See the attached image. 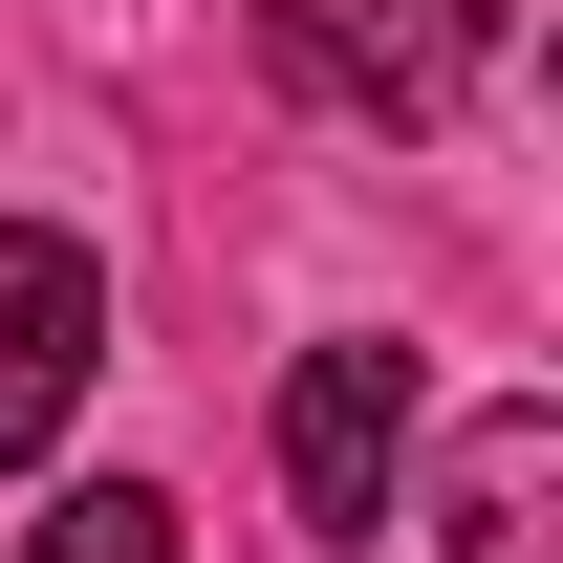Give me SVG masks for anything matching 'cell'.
Listing matches in <instances>:
<instances>
[{
	"label": "cell",
	"mask_w": 563,
	"mask_h": 563,
	"mask_svg": "<svg viewBox=\"0 0 563 563\" xmlns=\"http://www.w3.org/2000/svg\"><path fill=\"white\" fill-rule=\"evenodd\" d=\"M22 563H174V498L152 477H66L44 520H22Z\"/></svg>",
	"instance_id": "obj_5"
},
{
	"label": "cell",
	"mask_w": 563,
	"mask_h": 563,
	"mask_svg": "<svg viewBox=\"0 0 563 563\" xmlns=\"http://www.w3.org/2000/svg\"><path fill=\"white\" fill-rule=\"evenodd\" d=\"M433 563H563V412H477L433 455Z\"/></svg>",
	"instance_id": "obj_3"
},
{
	"label": "cell",
	"mask_w": 563,
	"mask_h": 563,
	"mask_svg": "<svg viewBox=\"0 0 563 563\" xmlns=\"http://www.w3.org/2000/svg\"><path fill=\"white\" fill-rule=\"evenodd\" d=\"M87 390H109V261L66 217H0V477H44Z\"/></svg>",
	"instance_id": "obj_1"
},
{
	"label": "cell",
	"mask_w": 563,
	"mask_h": 563,
	"mask_svg": "<svg viewBox=\"0 0 563 563\" xmlns=\"http://www.w3.org/2000/svg\"><path fill=\"white\" fill-rule=\"evenodd\" d=\"M498 22H520V0H390V44H368V109H390V131H433V109H455V87L498 66Z\"/></svg>",
	"instance_id": "obj_4"
},
{
	"label": "cell",
	"mask_w": 563,
	"mask_h": 563,
	"mask_svg": "<svg viewBox=\"0 0 563 563\" xmlns=\"http://www.w3.org/2000/svg\"><path fill=\"white\" fill-rule=\"evenodd\" d=\"M390 455H412V347H303L282 368V498H303V542H368Z\"/></svg>",
	"instance_id": "obj_2"
}]
</instances>
